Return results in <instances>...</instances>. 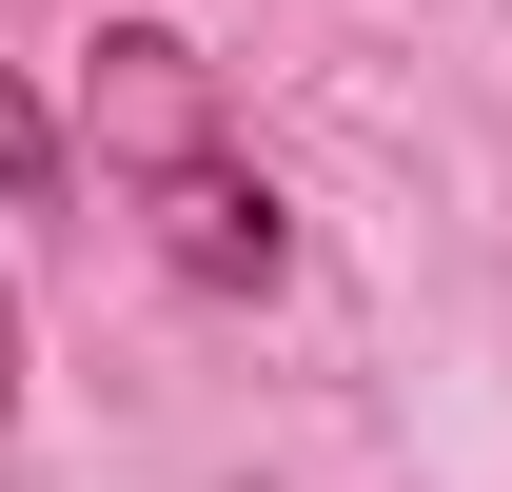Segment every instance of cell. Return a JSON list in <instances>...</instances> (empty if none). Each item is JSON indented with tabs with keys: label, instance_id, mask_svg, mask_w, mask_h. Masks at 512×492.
Here are the masks:
<instances>
[{
	"label": "cell",
	"instance_id": "obj_1",
	"mask_svg": "<svg viewBox=\"0 0 512 492\" xmlns=\"http://www.w3.org/2000/svg\"><path fill=\"white\" fill-rule=\"evenodd\" d=\"M138 197H158V256H178V276H217V296H256V276L296 256V237H276V197H256V158H217V138H197V158H158Z\"/></svg>",
	"mask_w": 512,
	"mask_h": 492
},
{
	"label": "cell",
	"instance_id": "obj_2",
	"mask_svg": "<svg viewBox=\"0 0 512 492\" xmlns=\"http://www.w3.org/2000/svg\"><path fill=\"white\" fill-rule=\"evenodd\" d=\"M197 138H217V79H197V40L119 20V40H99V158H119V178H158V158H197Z\"/></svg>",
	"mask_w": 512,
	"mask_h": 492
},
{
	"label": "cell",
	"instance_id": "obj_3",
	"mask_svg": "<svg viewBox=\"0 0 512 492\" xmlns=\"http://www.w3.org/2000/svg\"><path fill=\"white\" fill-rule=\"evenodd\" d=\"M0 178H20V197L60 178V119H40V99H20V79H0Z\"/></svg>",
	"mask_w": 512,
	"mask_h": 492
}]
</instances>
